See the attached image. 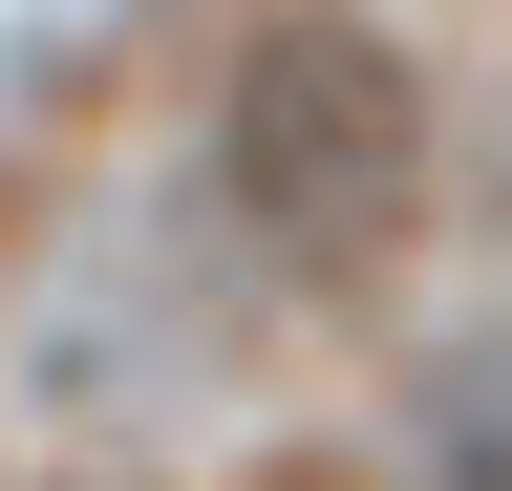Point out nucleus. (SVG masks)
Returning a JSON list of instances; mask_svg holds the SVG:
<instances>
[{
    "mask_svg": "<svg viewBox=\"0 0 512 491\" xmlns=\"http://www.w3.org/2000/svg\"><path fill=\"white\" fill-rule=\"evenodd\" d=\"M22 385L43 406H171V385H214V299H171V235L64 257V299L22 321Z\"/></svg>",
    "mask_w": 512,
    "mask_h": 491,
    "instance_id": "f03ea898",
    "label": "nucleus"
},
{
    "mask_svg": "<svg viewBox=\"0 0 512 491\" xmlns=\"http://www.w3.org/2000/svg\"><path fill=\"white\" fill-rule=\"evenodd\" d=\"M427 65L384 22H342V0H299V22H256L235 43V107H214V214L256 235V278H299V299H363L384 257L427 235Z\"/></svg>",
    "mask_w": 512,
    "mask_h": 491,
    "instance_id": "f257e3e1",
    "label": "nucleus"
},
{
    "mask_svg": "<svg viewBox=\"0 0 512 491\" xmlns=\"http://www.w3.org/2000/svg\"><path fill=\"white\" fill-rule=\"evenodd\" d=\"M406 470H427V491H512V321L427 363V406H406Z\"/></svg>",
    "mask_w": 512,
    "mask_h": 491,
    "instance_id": "7ed1b4c3",
    "label": "nucleus"
}]
</instances>
